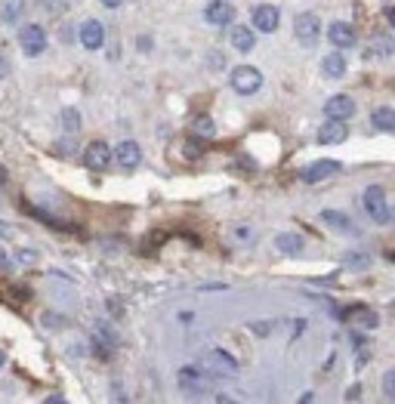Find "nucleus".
I'll return each mask as SVG.
<instances>
[{"label":"nucleus","instance_id":"ddd939ff","mask_svg":"<svg viewBox=\"0 0 395 404\" xmlns=\"http://www.w3.org/2000/svg\"><path fill=\"white\" fill-rule=\"evenodd\" d=\"M346 136H349V130H346V120H327L318 130V143L322 145H340L346 143Z\"/></svg>","mask_w":395,"mask_h":404},{"label":"nucleus","instance_id":"412c9836","mask_svg":"<svg viewBox=\"0 0 395 404\" xmlns=\"http://www.w3.org/2000/svg\"><path fill=\"white\" fill-rule=\"evenodd\" d=\"M371 120L377 124V130H383V133H392L395 130V111L392 108H377Z\"/></svg>","mask_w":395,"mask_h":404},{"label":"nucleus","instance_id":"6e6552de","mask_svg":"<svg viewBox=\"0 0 395 404\" xmlns=\"http://www.w3.org/2000/svg\"><path fill=\"white\" fill-rule=\"evenodd\" d=\"M115 157H118L120 170H136V167L143 164V148H139L133 139H127V143H120L115 148Z\"/></svg>","mask_w":395,"mask_h":404},{"label":"nucleus","instance_id":"20e7f679","mask_svg":"<svg viewBox=\"0 0 395 404\" xmlns=\"http://www.w3.org/2000/svg\"><path fill=\"white\" fill-rule=\"evenodd\" d=\"M19 43H22V50L28 56H41L46 50V34L41 25H25L22 31H19Z\"/></svg>","mask_w":395,"mask_h":404},{"label":"nucleus","instance_id":"f257e3e1","mask_svg":"<svg viewBox=\"0 0 395 404\" xmlns=\"http://www.w3.org/2000/svg\"><path fill=\"white\" fill-rule=\"evenodd\" d=\"M364 210H368L371 219L380 222V225H386L392 219V213H389V207H386V192H383L380 185H371V189L364 192Z\"/></svg>","mask_w":395,"mask_h":404},{"label":"nucleus","instance_id":"0eeeda50","mask_svg":"<svg viewBox=\"0 0 395 404\" xmlns=\"http://www.w3.org/2000/svg\"><path fill=\"white\" fill-rule=\"evenodd\" d=\"M294 31L303 43H315L318 41V31H322V22H318L315 13H299L297 22H294Z\"/></svg>","mask_w":395,"mask_h":404},{"label":"nucleus","instance_id":"f3484780","mask_svg":"<svg viewBox=\"0 0 395 404\" xmlns=\"http://www.w3.org/2000/svg\"><path fill=\"white\" fill-rule=\"evenodd\" d=\"M322 74H324V78H331V81L346 78V59H343L340 53L324 56V59H322Z\"/></svg>","mask_w":395,"mask_h":404},{"label":"nucleus","instance_id":"c756f323","mask_svg":"<svg viewBox=\"0 0 395 404\" xmlns=\"http://www.w3.org/2000/svg\"><path fill=\"white\" fill-rule=\"evenodd\" d=\"M6 182V170H4V167H0V185H4Z\"/></svg>","mask_w":395,"mask_h":404},{"label":"nucleus","instance_id":"6ab92c4d","mask_svg":"<svg viewBox=\"0 0 395 404\" xmlns=\"http://www.w3.org/2000/svg\"><path fill=\"white\" fill-rule=\"evenodd\" d=\"M22 13H25V0H0V19L4 22H19Z\"/></svg>","mask_w":395,"mask_h":404},{"label":"nucleus","instance_id":"cd10ccee","mask_svg":"<svg viewBox=\"0 0 395 404\" xmlns=\"http://www.w3.org/2000/svg\"><path fill=\"white\" fill-rule=\"evenodd\" d=\"M0 269H4V271H9V257L4 253V247H0Z\"/></svg>","mask_w":395,"mask_h":404},{"label":"nucleus","instance_id":"9b49d317","mask_svg":"<svg viewBox=\"0 0 395 404\" xmlns=\"http://www.w3.org/2000/svg\"><path fill=\"white\" fill-rule=\"evenodd\" d=\"M324 115L331 118V120H346V118H352L355 115V102L349 96H331L324 102Z\"/></svg>","mask_w":395,"mask_h":404},{"label":"nucleus","instance_id":"aec40b11","mask_svg":"<svg viewBox=\"0 0 395 404\" xmlns=\"http://www.w3.org/2000/svg\"><path fill=\"white\" fill-rule=\"evenodd\" d=\"M278 247H281V253H287V257H299L303 253V238L299 234H278Z\"/></svg>","mask_w":395,"mask_h":404},{"label":"nucleus","instance_id":"1a4fd4ad","mask_svg":"<svg viewBox=\"0 0 395 404\" xmlns=\"http://www.w3.org/2000/svg\"><path fill=\"white\" fill-rule=\"evenodd\" d=\"M278 22H281L278 6L266 4V6H257V9H253V28H257V31H266V34H272V31H275V28H278Z\"/></svg>","mask_w":395,"mask_h":404},{"label":"nucleus","instance_id":"dca6fc26","mask_svg":"<svg viewBox=\"0 0 395 404\" xmlns=\"http://www.w3.org/2000/svg\"><path fill=\"white\" fill-rule=\"evenodd\" d=\"M232 46H235L238 53H250L253 46H257V34H253V28L235 25V28H232Z\"/></svg>","mask_w":395,"mask_h":404},{"label":"nucleus","instance_id":"bb28decb","mask_svg":"<svg viewBox=\"0 0 395 404\" xmlns=\"http://www.w3.org/2000/svg\"><path fill=\"white\" fill-rule=\"evenodd\" d=\"M19 259H22V262H34L37 257H34L31 250H19Z\"/></svg>","mask_w":395,"mask_h":404},{"label":"nucleus","instance_id":"c85d7f7f","mask_svg":"<svg viewBox=\"0 0 395 404\" xmlns=\"http://www.w3.org/2000/svg\"><path fill=\"white\" fill-rule=\"evenodd\" d=\"M102 4H106L108 9H115V6H120V4H124V0H102Z\"/></svg>","mask_w":395,"mask_h":404},{"label":"nucleus","instance_id":"a211bd4d","mask_svg":"<svg viewBox=\"0 0 395 404\" xmlns=\"http://www.w3.org/2000/svg\"><path fill=\"white\" fill-rule=\"evenodd\" d=\"M322 222H327V225H331V229H337V232H349V234L359 232V229L352 225L349 216H343V213H337V210H324V213H322Z\"/></svg>","mask_w":395,"mask_h":404},{"label":"nucleus","instance_id":"a878e982","mask_svg":"<svg viewBox=\"0 0 395 404\" xmlns=\"http://www.w3.org/2000/svg\"><path fill=\"white\" fill-rule=\"evenodd\" d=\"M346 262H349V266H368V257H349V259H346Z\"/></svg>","mask_w":395,"mask_h":404},{"label":"nucleus","instance_id":"4468645a","mask_svg":"<svg viewBox=\"0 0 395 404\" xmlns=\"http://www.w3.org/2000/svg\"><path fill=\"white\" fill-rule=\"evenodd\" d=\"M81 43L87 46V50H99L102 43H106V28L96 19H90V22L81 25Z\"/></svg>","mask_w":395,"mask_h":404},{"label":"nucleus","instance_id":"393cba45","mask_svg":"<svg viewBox=\"0 0 395 404\" xmlns=\"http://www.w3.org/2000/svg\"><path fill=\"white\" fill-rule=\"evenodd\" d=\"M6 74H9V62H6L4 50H0V78H6Z\"/></svg>","mask_w":395,"mask_h":404},{"label":"nucleus","instance_id":"7c9ffc66","mask_svg":"<svg viewBox=\"0 0 395 404\" xmlns=\"http://www.w3.org/2000/svg\"><path fill=\"white\" fill-rule=\"evenodd\" d=\"M4 361H6V358H4V352H0V368H4Z\"/></svg>","mask_w":395,"mask_h":404},{"label":"nucleus","instance_id":"2eb2a0df","mask_svg":"<svg viewBox=\"0 0 395 404\" xmlns=\"http://www.w3.org/2000/svg\"><path fill=\"white\" fill-rule=\"evenodd\" d=\"M327 37H331V43L337 50H349L355 43V31H352V25H346V22H334L327 28Z\"/></svg>","mask_w":395,"mask_h":404},{"label":"nucleus","instance_id":"4be33fe9","mask_svg":"<svg viewBox=\"0 0 395 404\" xmlns=\"http://www.w3.org/2000/svg\"><path fill=\"white\" fill-rule=\"evenodd\" d=\"M192 133H195V136H204V139H213V136H216V127H213L210 118L201 115V118L192 120Z\"/></svg>","mask_w":395,"mask_h":404},{"label":"nucleus","instance_id":"9d476101","mask_svg":"<svg viewBox=\"0 0 395 404\" xmlns=\"http://www.w3.org/2000/svg\"><path fill=\"white\" fill-rule=\"evenodd\" d=\"M180 386H183V392H185L189 398H198V395H204V392H207V380L201 377V371L183 368V371H180Z\"/></svg>","mask_w":395,"mask_h":404},{"label":"nucleus","instance_id":"5701e85b","mask_svg":"<svg viewBox=\"0 0 395 404\" xmlns=\"http://www.w3.org/2000/svg\"><path fill=\"white\" fill-rule=\"evenodd\" d=\"M62 127L68 130V133H78V127H81V115L74 108H65L62 111Z\"/></svg>","mask_w":395,"mask_h":404},{"label":"nucleus","instance_id":"b1692460","mask_svg":"<svg viewBox=\"0 0 395 404\" xmlns=\"http://www.w3.org/2000/svg\"><path fill=\"white\" fill-rule=\"evenodd\" d=\"M383 395L389 401L395 398V371H386V377H383Z\"/></svg>","mask_w":395,"mask_h":404},{"label":"nucleus","instance_id":"f8f14e48","mask_svg":"<svg viewBox=\"0 0 395 404\" xmlns=\"http://www.w3.org/2000/svg\"><path fill=\"white\" fill-rule=\"evenodd\" d=\"M204 19H207V25L222 28V25H232L235 9H232V4H225V0H213V4L204 9Z\"/></svg>","mask_w":395,"mask_h":404},{"label":"nucleus","instance_id":"39448f33","mask_svg":"<svg viewBox=\"0 0 395 404\" xmlns=\"http://www.w3.org/2000/svg\"><path fill=\"white\" fill-rule=\"evenodd\" d=\"M204 364H207V371L220 373V377H235V373H238V361H235L229 352H222V349H213V352H207Z\"/></svg>","mask_w":395,"mask_h":404},{"label":"nucleus","instance_id":"f03ea898","mask_svg":"<svg viewBox=\"0 0 395 404\" xmlns=\"http://www.w3.org/2000/svg\"><path fill=\"white\" fill-rule=\"evenodd\" d=\"M232 87H235V93H241V96H250V93H257L262 87V74L253 68V65H238V68L232 71Z\"/></svg>","mask_w":395,"mask_h":404},{"label":"nucleus","instance_id":"7ed1b4c3","mask_svg":"<svg viewBox=\"0 0 395 404\" xmlns=\"http://www.w3.org/2000/svg\"><path fill=\"white\" fill-rule=\"evenodd\" d=\"M340 170H343L340 161H315V164H309L299 170V180L306 185H312V182H322V180H331V176H337Z\"/></svg>","mask_w":395,"mask_h":404},{"label":"nucleus","instance_id":"423d86ee","mask_svg":"<svg viewBox=\"0 0 395 404\" xmlns=\"http://www.w3.org/2000/svg\"><path fill=\"white\" fill-rule=\"evenodd\" d=\"M83 164H87L90 170L102 173L111 164V148L106 143H99V139H96V143H90L87 148H83Z\"/></svg>","mask_w":395,"mask_h":404}]
</instances>
